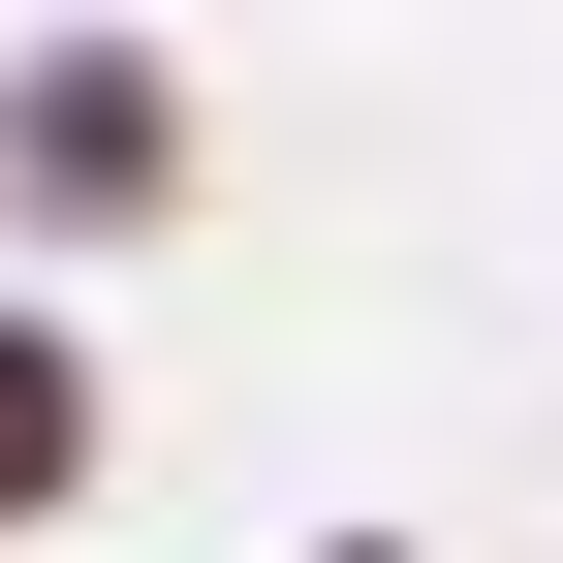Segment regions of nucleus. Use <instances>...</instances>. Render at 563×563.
I'll use <instances>...</instances> for the list:
<instances>
[{"instance_id":"nucleus-3","label":"nucleus","mask_w":563,"mask_h":563,"mask_svg":"<svg viewBox=\"0 0 563 563\" xmlns=\"http://www.w3.org/2000/svg\"><path fill=\"white\" fill-rule=\"evenodd\" d=\"M313 563H407V532H313Z\"/></svg>"},{"instance_id":"nucleus-1","label":"nucleus","mask_w":563,"mask_h":563,"mask_svg":"<svg viewBox=\"0 0 563 563\" xmlns=\"http://www.w3.org/2000/svg\"><path fill=\"white\" fill-rule=\"evenodd\" d=\"M0 220H32V251L188 220V95H157V32H32V63H0Z\"/></svg>"},{"instance_id":"nucleus-2","label":"nucleus","mask_w":563,"mask_h":563,"mask_svg":"<svg viewBox=\"0 0 563 563\" xmlns=\"http://www.w3.org/2000/svg\"><path fill=\"white\" fill-rule=\"evenodd\" d=\"M63 501H95V344L0 282V532H63Z\"/></svg>"}]
</instances>
